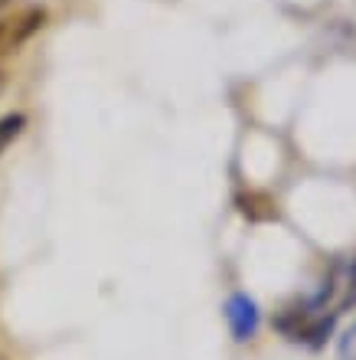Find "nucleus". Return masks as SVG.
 <instances>
[{"instance_id": "1", "label": "nucleus", "mask_w": 356, "mask_h": 360, "mask_svg": "<svg viewBox=\"0 0 356 360\" xmlns=\"http://www.w3.org/2000/svg\"><path fill=\"white\" fill-rule=\"evenodd\" d=\"M46 27V10L43 7H23L0 17V59L13 56Z\"/></svg>"}, {"instance_id": "2", "label": "nucleus", "mask_w": 356, "mask_h": 360, "mask_svg": "<svg viewBox=\"0 0 356 360\" xmlns=\"http://www.w3.org/2000/svg\"><path fill=\"white\" fill-rule=\"evenodd\" d=\"M223 318L225 328L232 334L235 344H249L258 338L262 331V308L249 292H232L223 304Z\"/></svg>"}, {"instance_id": "3", "label": "nucleus", "mask_w": 356, "mask_h": 360, "mask_svg": "<svg viewBox=\"0 0 356 360\" xmlns=\"http://www.w3.org/2000/svg\"><path fill=\"white\" fill-rule=\"evenodd\" d=\"M23 131H27V115H23V112L4 115V118H0V154L7 151L10 144L17 141Z\"/></svg>"}, {"instance_id": "4", "label": "nucleus", "mask_w": 356, "mask_h": 360, "mask_svg": "<svg viewBox=\"0 0 356 360\" xmlns=\"http://www.w3.org/2000/svg\"><path fill=\"white\" fill-rule=\"evenodd\" d=\"M4 86H7V76H4V69H0V92H4Z\"/></svg>"}, {"instance_id": "5", "label": "nucleus", "mask_w": 356, "mask_h": 360, "mask_svg": "<svg viewBox=\"0 0 356 360\" xmlns=\"http://www.w3.org/2000/svg\"><path fill=\"white\" fill-rule=\"evenodd\" d=\"M350 282H353V285H356V262H353V275H350Z\"/></svg>"}, {"instance_id": "6", "label": "nucleus", "mask_w": 356, "mask_h": 360, "mask_svg": "<svg viewBox=\"0 0 356 360\" xmlns=\"http://www.w3.org/2000/svg\"><path fill=\"white\" fill-rule=\"evenodd\" d=\"M7 4H10V0H0V10H4V7H7Z\"/></svg>"}]
</instances>
